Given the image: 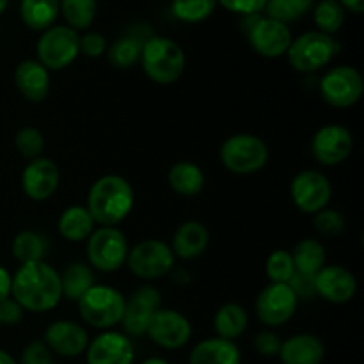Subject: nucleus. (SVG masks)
Here are the masks:
<instances>
[{"mask_svg": "<svg viewBox=\"0 0 364 364\" xmlns=\"http://www.w3.org/2000/svg\"><path fill=\"white\" fill-rule=\"evenodd\" d=\"M96 284L95 272L87 263L73 262L60 274V287H63V299L78 302L92 287Z\"/></svg>", "mask_w": 364, "mask_h": 364, "instance_id": "obj_28", "label": "nucleus"}, {"mask_svg": "<svg viewBox=\"0 0 364 364\" xmlns=\"http://www.w3.org/2000/svg\"><path fill=\"white\" fill-rule=\"evenodd\" d=\"M46 249H48V245H46L45 237L31 230L20 231L14 237L13 245H11L14 259L20 265L32 262H43L46 256Z\"/></svg>", "mask_w": 364, "mask_h": 364, "instance_id": "obj_31", "label": "nucleus"}, {"mask_svg": "<svg viewBox=\"0 0 364 364\" xmlns=\"http://www.w3.org/2000/svg\"><path fill=\"white\" fill-rule=\"evenodd\" d=\"M0 327H2V323H0Z\"/></svg>", "mask_w": 364, "mask_h": 364, "instance_id": "obj_51", "label": "nucleus"}, {"mask_svg": "<svg viewBox=\"0 0 364 364\" xmlns=\"http://www.w3.org/2000/svg\"><path fill=\"white\" fill-rule=\"evenodd\" d=\"M149 340L164 350L183 348L192 338L191 320L183 313L171 308H160L148 327Z\"/></svg>", "mask_w": 364, "mask_h": 364, "instance_id": "obj_15", "label": "nucleus"}, {"mask_svg": "<svg viewBox=\"0 0 364 364\" xmlns=\"http://www.w3.org/2000/svg\"><path fill=\"white\" fill-rule=\"evenodd\" d=\"M315 230L323 237H338L345 231L347 220L340 210L323 208L318 213H315Z\"/></svg>", "mask_w": 364, "mask_h": 364, "instance_id": "obj_39", "label": "nucleus"}, {"mask_svg": "<svg viewBox=\"0 0 364 364\" xmlns=\"http://www.w3.org/2000/svg\"><path fill=\"white\" fill-rule=\"evenodd\" d=\"M7 4H9V0H0V14H2L4 11H6Z\"/></svg>", "mask_w": 364, "mask_h": 364, "instance_id": "obj_50", "label": "nucleus"}, {"mask_svg": "<svg viewBox=\"0 0 364 364\" xmlns=\"http://www.w3.org/2000/svg\"><path fill=\"white\" fill-rule=\"evenodd\" d=\"M85 242H87L85 245L87 265L91 269L103 274H114L127 265L130 247H128L127 235L117 226L95 228L91 237Z\"/></svg>", "mask_w": 364, "mask_h": 364, "instance_id": "obj_6", "label": "nucleus"}, {"mask_svg": "<svg viewBox=\"0 0 364 364\" xmlns=\"http://www.w3.org/2000/svg\"><path fill=\"white\" fill-rule=\"evenodd\" d=\"M217 0H173L171 9L180 21L185 23H199L212 16L215 11Z\"/></svg>", "mask_w": 364, "mask_h": 364, "instance_id": "obj_36", "label": "nucleus"}, {"mask_svg": "<svg viewBox=\"0 0 364 364\" xmlns=\"http://www.w3.org/2000/svg\"><path fill=\"white\" fill-rule=\"evenodd\" d=\"M60 13V0H21L20 14L32 31H46L55 23Z\"/></svg>", "mask_w": 364, "mask_h": 364, "instance_id": "obj_30", "label": "nucleus"}, {"mask_svg": "<svg viewBox=\"0 0 364 364\" xmlns=\"http://www.w3.org/2000/svg\"><path fill=\"white\" fill-rule=\"evenodd\" d=\"M78 304L80 318L98 331H112L123 320L127 299L119 290L107 284H95Z\"/></svg>", "mask_w": 364, "mask_h": 364, "instance_id": "obj_4", "label": "nucleus"}, {"mask_svg": "<svg viewBox=\"0 0 364 364\" xmlns=\"http://www.w3.org/2000/svg\"><path fill=\"white\" fill-rule=\"evenodd\" d=\"M281 343H283V340L274 331H262V333L256 334L255 341H252L255 350L263 358H276L279 354Z\"/></svg>", "mask_w": 364, "mask_h": 364, "instance_id": "obj_42", "label": "nucleus"}, {"mask_svg": "<svg viewBox=\"0 0 364 364\" xmlns=\"http://www.w3.org/2000/svg\"><path fill=\"white\" fill-rule=\"evenodd\" d=\"M160 308H162V295L159 288L153 284H141L124 304L123 320H121L124 334L128 338L144 336L153 316Z\"/></svg>", "mask_w": 364, "mask_h": 364, "instance_id": "obj_14", "label": "nucleus"}, {"mask_svg": "<svg viewBox=\"0 0 364 364\" xmlns=\"http://www.w3.org/2000/svg\"><path fill=\"white\" fill-rule=\"evenodd\" d=\"M95 220H92L91 213L87 208L82 205H71L59 215L57 220V230L64 240L71 242V244H78V242H85L91 233L95 231Z\"/></svg>", "mask_w": 364, "mask_h": 364, "instance_id": "obj_25", "label": "nucleus"}, {"mask_svg": "<svg viewBox=\"0 0 364 364\" xmlns=\"http://www.w3.org/2000/svg\"><path fill=\"white\" fill-rule=\"evenodd\" d=\"M223 7H226L231 13L242 14V16H252L259 14L267 6V0H217Z\"/></svg>", "mask_w": 364, "mask_h": 364, "instance_id": "obj_43", "label": "nucleus"}, {"mask_svg": "<svg viewBox=\"0 0 364 364\" xmlns=\"http://www.w3.org/2000/svg\"><path fill=\"white\" fill-rule=\"evenodd\" d=\"M315 6V0H267L265 16L281 23H291L301 20Z\"/></svg>", "mask_w": 364, "mask_h": 364, "instance_id": "obj_34", "label": "nucleus"}, {"mask_svg": "<svg viewBox=\"0 0 364 364\" xmlns=\"http://www.w3.org/2000/svg\"><path fill=\"white\" fill-rule=\"evenodd\" d=\"M98 11L96 0H60V13L68 27L73 31H87Z\"/></svg>", "mask_w": 364, "mask_h": 364, "instance_id": "obj_33", "label": "nucleus"}, {"mask_svg": "<svg viewBox=\"0 0 364 364\" xmlns=\"http://www.w3.org/2000/svg\"><path fill=\"white\" fill-rule=\"evenodd\" d=\"M135 205L134 187L119 174H105L91 185L85 208L98 226H117Z\"/></svg>", "mask_w": 364, "mask_h": 364, "instance_id": "obj_2", "label": "nucleus"}, {"mask_svg": "<svg viewBox=\"0 0 364 364\" xmlns=\"http://www.w3.org/2000/svg\"><path fill=\"white\" fill-rule=\"evenodd\" d=\"M78 46H80L82 55L87 59H98L107 53V39L100 32H85L78 41Z\"/></svg>", "mask_w": 364, "mask_h": 364, "instance_id": "obj_41", "label": "nucleus"}, {"mask_svg": "<svg viewBox=\"0 0 364 364\" xmlns=\"http://www.w3.org/2000/svg\"><path fill=\"white\" fill-rule=\"evenodd\" d=\"M174 252L159 238H146L128 251L127 265L135 277L155 281L167 276L174 269Z\"/></svg>", "mask_w": 364, "mask_h": 364, "instance_id": "obj_9", "label": "nucleus"}, {"mask_svg": "<svg viewBox=\"0 0 364 364\" xmlns=\"http://www.w3.org/2000/svg\"><path fill=\"white\" fill-rule=\"evenodd\" d=\"M315 290L318 297L331 304H347L355 297L358 279L341 265H326L315 276Z\"/></svg>", "mask_w": 364, "mask_h": 364, "instance_id": "obj_20", "label": "nucleus"}, {"mask_svg": "<svg viewBox=\"0 0 364 364\" xmlns=\"http://www.w3.org/2000/svg\"><path fill=\"white\" fill-rule=\"evenodd\" d=\"M245 20H247L245 34H247L249 45L258 55L265 59H277V57L287 55L291 39H294L287 23L262 16V14L245 16Z\"/></svg>", "mask_w": 364, "mask_h": 364, "instance_id": "obj_10", "label": "nucleus"}, {"mask_svg": "<svg viewBox=\"0 0 364 364\" xmlns=\"http://www.w3.org/2000/svg\"><path fill=\"white\" fill-rule=\"evenodd\" d=\"M343 9L352 11L355 14H361L364 11V0H338Z\"/></svg>", "mask_w": 364, "mask_h": 364, "instance_id": "obj_47", "label": "nucleus"}, {"mask_svg": "<svg viewBox=\"0 0 364 364\" xmlns=\"http://www.w3.org/2000/svg\"><path fill=\"white\" fill-rule=\"evenodd\" d=\"M11 279L13 276L9 274V270L0 265V302L11 297Z\"/></svg>", "mask_w": 364, "mask_h": 364, "instance_id": "obj_46", "label": "nucleus"}, {"mask_svg": "<svg viewBox=\"0 0 364 364\" xmlns=\"http://www.w3.org/2000/svg\"><path fill=\"white\" fill-rule=\"evenodd\" d=\"M299 297L288 283H269L256 299V316L263 326L276 329L294 318Z\"/></svg>", "mask_w": 364, "mask_h": 364, "instance_id": "obj_12", "label": "nucleus"}, {"mask_svg": "<svg viewBox=\"0 0 364 364\" xmlns=\"http://www.w3.org/2000/svg\"><path fill=\"white\" fill-rule=\"evenodd\" d=\"M354 135L343 124H326L311 139V155L322 166H338L352 155Z\"/></svg>", "mask_w": 364, "mask_h": 364, "instance_id": "obj_16", "label": "nucleus"}, {"mask_svg": "<svg viewBox=\"0 0 364 364\" xmlns=\"http://www.w3.org/2000/svg\"><path fill=\"white\" fill-rule=\"evenodd\" d=\"M322 98L336 109H348L361 100L364 92L363 75L354 66H334L320 78Z\"/></svg>", "mask_w": 364, "mask_h": 364, "instance_id": "obj_11", "label": "nucleus"}, {"mask_svg": "<svg viewBox=\"0 0 364 364\" xmlns=\"http://www.w3.org/2000/svg\"><path fill=\"white\" fill-rule=\"evenodd\" d=\"M265 272L270 283H290L295 274V265L290 251L276 249V251L270 252L265 262Z\"/></svg>", "mask_w": 364, "mask_h": 364, "instance_id": "obj_37", "label": "nucleus"}, {"mask_svg": "<svg viewBox=\"0 0 364 364\" xmlns=\"http://www.w3.org/2000/svg\"><path fill=\"white\" fill-rule=\"evenodd\" d=\"M14 85L25 100L41 103L52 87L50 71L38 59H25L14 70Z\"/></svg>", "mask_w": 364, "mask_h": 364, "instance_id": "obj_21", "label": "nucleus"}, {"mask_svg": "<svg viewBox=\"0 0 364 364\" xmlns=\"http://www.w3.org/2000/svg\"><path fill=\"white\" fill-rule=\"evenodd\" d=\"M43 343L59 358L75 359L87 350L89 334L73 320H55L43 333Z\"/></svg>", "mask_w": 364, "mask_h": 364, "instance_id": "obj_17", "label": "nucleus"}, {"mask_svg": "<svg viewBox=\"0 0 364 364\" xmlns=\"http://www.w3.org/2000/svg\"><path fill=\"white\" fill-rule=\"evenodd\" d=\"M290 255L294 259L295 272L304 276L315 277L326 267V247L316 238H304L297 242Z\"/></svg>", "mask_w": 364, "mask_h": 364, "instance_id": "obj_29", "label": "nucleus"}, {"mask_svg": "<svg viewBox=\"0 0 364 364\" xmlns=\"http://www.w3.org/2000/svg\"><path fill=\"white\" fill-rule=\"evenodd\" d=\"M141 364H169V361H166L164 358H148V359H144Z\"/></svg>", "mask_w": 364, "mask_h": 364, "instance_id": "obj_49", "label": "nucleus"}, {"mask_svg": "<svg viewBox=\"0 0 364 364\" xmlns=\"http://www.w3.org/2000/svg\"><path fill=\"white\" fill-rule=\"evenodd\" d=\"M80 36L68 25H52L39 36L36 53L38 60L48 71L66 70L80 53Z\"/></svg>", "mask_w": 364, "mask_h": 364, "instance_id": "obj_8", "label": "nucleus"}, {"mask_svg": "<svg viewBox=\"0 0 364 364\" xmlns=\"http://www.w3.org/2000/svg\"><path fill=\"white\" fill-rule=\"evenodd\" d=\"M11 297L23 311H52L63 301L60 274L45 259L20 265L11 279Z\"/></svg>", "mask_w": 364, "mask_h": 364, "instance_id": "obj_1", "label": "nucleus"}, {"mask_svg": "<svg viewBox=\"0 0 364 364\" xmlns=\"http://www.w3.org/2000/svg\"><path fill=\"white\" fill-rule=\"evenodd\" d=\"M313 18H315L316 31L333 36L343 27L345 9L338 0H320L318 4H315Z\"/></svg>", "mask_w": 364, "mask_h": 364, "instance_id": "obj_35", "label": "nucleus"}, {"mask_svg": "<svg viewBox=\"0 0 364 364\" xmlns=\"http://www.w3.org/2000/svg\"><path fill=\"white\" fill-rule=\"evenodd\" d=\"M169 187L183 198H194L205 188V173L201 167L188 160L176 162L167 174Z\"/></svg>", "mask_w": 364, "mask_h": 364, "instance_id": "obj_26", "label": "nucleus"}, {"mask_svg": "<svg viewBox=\"0 0 364 364\" xmlns=\"http://www.w3.org/2000/svg\"><path fill=\"white\" fill-rule=\"evenodd\" d=\"M336 55V41L333 36L320 31H309L291 39L287 57L290 66L299 73H315L326 68Z\"/></svg>", "mask_w": 364, "mask_h": 364, "instance_id": "obj_7", "label": "nucleus"}, {"mask_svg": "<svg viewBox=\"0 0 364 364\" xmlns=\"http://www.w3.org/2000/svg\"><path fill=\"white\" fill-rule=\"evenodd\" d=\"M291 287V290L295 291L299 299H308V297H316L315 290V277L313 276H304V274L295 272L294 277L288 283Z\"/></svg>", "mask_w": 364, "mask_h": 364, "instance_id": "obj_45", "label": "nucleus"}, {"mask_svg": "<svg viewBox=\"0 0 364 364\" xmlns=\"http://www.w3.org/2000/svg\"><path fill=\"white\" fill-rule=\"evenodd\" d=\"M277 358L281 364H322L326 358V345L316 334H294L281 343Z\"/></svg>", "mask_w": 364, "mask_h": 364, "instance_id": "obj_22", "label": "nucleus"}, {"mask_svg": "<svg viewBox=\"0 0 364 364\" xmlns=\"http://www.w3.org/2000/svg\"><path fill=\"white\" fill-rule=\"evenodd\" d=\"M139 63L149 80L159 85H171L181 78L187 59L180 43L166 36H151L142 43Z\"/></svg>", "mask_w": 364, "mask_h": 364, "instance_id": "obj_3", "label": "nucleus"}, {"mask_svg": "<svg viewBox=\"0 0 364 364\" xmlns=\"http://www.w3.org/2000/svg\"><path fill=\"white\" fill-rule=\"evenodd\" d=\"M18 364H57L50 348L43 343V340H32L21 350Z\"/></svg>", "mask_w": 364, "mask_h": 364, "instance_id": "obj_40", "label": "nucleus"}, {"mask_svg": "<svg viewBox=\"0 0 364 364\" xmlns=\"http://www.w3.org/2000/svg\"><path fill=\"white\" fill-rule=\"evenodd\" d=\"M23 308H21L13 297L0 302V323H2V326H18V323L23 320Z\"/></svg>", "mask_w": 364, "mask_h": 364, "instance_id": "obj_44", "label": "nucleus"}, {"mask_svg": "<svg viewBox=\"0 0 364 364\" xmlns=\"http://www.w3.org/2000/svg\"><path fill=\"white\" fill-rule=\"evenodd\" d=\"M142 39L137 36H121L107 48L109 63L117 70H128L141 60Z\"/></svg>", "mask_w": 364, "mask_h": 364, "instance_id": "obj_32", "label": "nucleus"}, {"mask_svg": "<svg viewBox=\"0 0 364 364\" xmlns=\"http://www.w3.org/2000/svg\"><path fill=\"white\" fill-rule=\"evenodd\" d=\"M0 364H18V361L9 354V352L0 348Z\"/></svg>", "mask_w": 364, "mask_h": 364, "instance_id": "obj_48", "label": "nucleus"}, {"mask_svg": "<svg viewBox=\"0 0 364 364\" xmlns=\"http://www.w3.org/2000/svg\"><path fill=\"white\" fill-rule=\"evenodd\" d=\"M14 148L23 159H39L45 149V137L36 127H23L14 135Z\"/></svg>", "mask_w": 364, "mask_h": 364, "instance_id": "obj_38", "label": "nucleus"}, {"mask_svg": "<svg viewBox=\"0 0 364 364\" xmlns=\"http://www.w3.org/2000/svg\"><path fill=\"white\" fill-rule=\"evenodd\" d=\"M188 364H242V352L235 341L206 338L194 345Z\"/></svg>", "mask_w": 364, "mask_h": 364, "instance_id": "obj_24", "label": "nucleus"}, {"mask_svg": "<svg viewBox=\"0 0 364 364\" xmlns=\"http://www.w3.org/2000/svg\"><path fill=\"white\" fill-rule=\"evenodd\" d=\"M249 326V315L244 306L237 302H226L217 309L213 316V329L223 340L235 341L245 333Z\"/></svg>", "mask_w": 364, "mask_h": 364, "instance_id": "obj_27", "label": "nucleus"}, {"mask_svg": "<svg viewBox=\"0 0 364 364\" xmlns=\"http://www.w3.org/2000/svg\"><path fill=\"white\" fill-rule=\"evenodd\" d=\"M59 167L52 159H46V156L28 160L21 173V188H23L25 196L38 203L52 198L59 188Z\"/></svg>", "mask_w": 364, "mask_h": 364, "instance_id": "obj_19", "label": "nucleus"}, {"mask_svg": "<svg viewBox=\"0 0 364 364\" xmlns=\"http://www.w3.org/2000/svg\"><path fill=\"white\" fill-rule=\"evenodd\" d=\"M220 162L230 173L249 176L256 174L269 162V146L252 134H235L220 146Z\"/></svg>", "mask_w": 364, "mask_h": 364, "instance_id": "obj_5", "label": "nucleus"}, {"mask_svg": "<svg viewBox=\"0 0 364 364\" xmlns=\"http://www.w3.org/2000/svg\"><path fill=\"white\" fill-rule=\"evenodd\" d=\"M85 361L87 364H134V343L127 334L102 331L95 340H89Z\"/></svg>", "mask_w": 364, "mask_h": 364, "instance_id": "obj_18", "label": "nucleus"}, {"mask_svg": "<svg viewBox=\"0 0 364 364\" xmlns=\"http://www.w3.org/2000/svg\"><path fill=\"white\" fill-rule=\"evenodd\" d=\"M290 196L294 205L302 213L315 215L320 210L327 208L333 196V185L329 178L315 169H306L295 174L290 185Z\"/></svg>", "mask_w": 364, "mask_h": 364, "instance_id": "obj_13", "label": "nucleus"}, {"mask_svg": "<svg viewBox=\"0 0 364 364\" xmlns=\"http://www.w3.org/2000/svg\"><path fill=\"white\" fill-rule=\"evenodd\" d=\"M210 244V231L199 220H185L183 224L176 228L173 235V249L174 258H180L183 262L199 258L205 255Z\"/></svg>", "mask_w": 364, "mask_h": 364, "instance_id": "obj_23", "label": "nucleus"}]
</instances>
